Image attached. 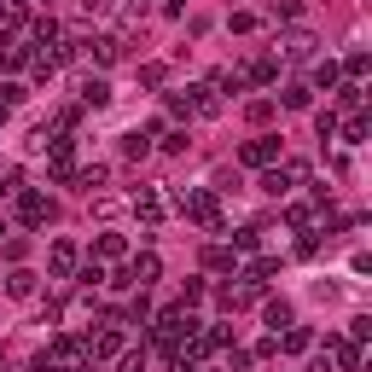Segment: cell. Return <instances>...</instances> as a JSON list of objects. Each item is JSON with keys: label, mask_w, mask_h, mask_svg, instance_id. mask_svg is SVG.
<instances>
[{"label": "cell", "mask_w": 372, "mask_h": 372, "mask_svg": "<svg viewBox=\"0 0 372 372\" xmlns=\"http://www.w3.org/2000/svg\"><path fill=\"white\" fill-rule=\"evenodd\" d=\"M18 216L29 221V227H47V221H53V198H41V192H24V198H18Z\"/></svg>", "instance_id": "1"}, {"label": "cell", "mask_w": 372, "mask_h": 372, "mask_svg": "<svg viewBox=\"0 0 372 372\" xmlns=\"http://www.w3.org/2000/svg\"><path fill=\"white\" fill-rule=\"evenodd\" d=\"M181 204H186V216H192V221H204V227H216V198H209V192H186Z\"/></svg>", "instance_id": "2"}, {"label": "cell", "mask_w": 372, "mask_h": 372, "mask_svg": "<svg viewBox=\"0 0 372 372\" xmlns=\"http://www.w3.org/2000/svg\"><path fill=\"white\" fill-rule=\"evenodd\" d=\"M88 349H93V361H111V355H122V332L105 326L99 337H88Z\"/></svg>", "instance_id": "3"}, {"label": "cell", "mask_w": 372, "mask_h": 372, "mask_svg": "<svg viewBox=\"0 0 372 372\" xmlns=\"http://www.w3.org/2000/svg\"><path fill=\"white\" fill-rule=\"evenodd\" d=\"M70 273H76V245L58 238V245H53V280H70Z\"/></svg>", "instance_id": "4"}, {"label": "cell", "mask_w": 372, "mask_h": 372, "mask_svg": "<svg viewBox=\"0 0 372 372\" xmlns=\"http://www.w3.org/2000/svg\"><path fill=\"white\" fill-rule=\"evenodd\" d=\"M134 216L145 221V227H157V221H163V198H157V192H140V198H134Z\"/></svg>", "instance_id": "5"}, {"label": "cell", "mask_w": 372, "mask_h": 372, "mask_svg": "<svg viewBox=\"0 0 372 372\" xmlns=\"http://www.w3.org/2000/svg\"><path fill=\"white\" fill-rule=\"evenodd\" d=\"M157 273H163V262H157V256L145 250V256H134V268H128V280H134V285H152Z\"/></svg>", "instance_id": "6"}, {"label": "cell", "mask_w": 372, "mask_h": 372, "mask_svg": "<svg viewBox=\"0 0 372 372\" xmlns=\"http://www.w3.org/2000/svg\"><path fill=\"white\" fill-rule=\"evenodd\" d=\"M273 157H280V140H273V134H262V140L245 145V163H273Z\"/></svg>", "instance_id": "7"}, {"label": "cell", "mask_w": 372, "mask_h": 372, "mask_svg": "<svg viewBox=\"0 0 372 372\" xmlns=\"http://www.w3.org/2000/svg\"><path fill=\"white\" fill-rule=\"evenodd\" d=\"M280 349H291V355H302L309 349V326H285V337H273Z\"/></svg>", "instance_id": "8"}, {"label": "cell", "mask_w": 372, "mask_h": 372, "mask_svg": "<svg viewBox=\"0 0 372 372\" xmlns=\"http://www.w3.org/2000/svg\"><path fill=\"white\" fill-rule=\"evenodd\" d=\"M82 105H93V111H99V105H111V88L99 82V76H93V82H82Z\"/></svg>", "instance_id": "9"}, {"label": "cell", "mask_w": 372, "mask_h": 372, "mask_svg": "<svg viewBox=\"0 0 372 372\" xmlns=\"http://www.w3.org/2000/svg\"><path fill=\"white\" fill-rule=\"evenodd\" d=\"M285 58H314V35H302V29H297V35L285 41Z\"/></svg>", "instance_id": "10"}, {"label": "cell", "mask_w": 372, "mask_h": 372, "mask_svg": "<svg viewBox=\"0 0 372 372\" xmlns=\"http://www.w3.org/2000/svg\"><path fill=\"white\" fill-rule=\"evenodd\" d=\"M117 53H122L117 35H99V41H93V58H99V64H117Z\"/></svg>", "instance_id": "11"}, {"label": "cell", "mask_w": 372, "mask_h": 372, "mask_svg": "<svg viewBox=\"0 0 372 372\" xmlns=\"http://www.w3.org/2000/svg\"><path fill=\"white\" fill-rule=\"evenodd\" d=\"M6 291H12V297H35V273H12V280H6Z\"/></svg>", "instance_id": "12"}, {"label": "cell", "mask_w": 372, "mask_h": 372, "mask_svg": "<svg viewBox=\"0 0 372 372\" xmlns=\"http://www.w3.org/2000/svg\"><path fill=\"white\" fill-rule=\"evenodd\" d=\"M268 326H273V337H280V326H291V302H268Z\"/></svg>", "instance_id": "13"}, {"label": "cell", "mask_w": 372, "mask_h": 372, "mask_svg": "<svg viewBox=\"0 0 372 372\" xmlns=\"http://www.w3.org/2000/svg\"><path fill=\"white\" fill-rule=\"evenodd\" d=\"M18 105H24V88L6 82V88H0V111H18Z\"/></svg>", "instance_id": "14"}, {"label": "cell", "mask_w": 372, "mask_h": 372, "mask_svg": "<svg viewBox=\"0 0 372 372\" xmlns=\"http://www.w3.org/2000/svg\"><path fill=\"white\" fill-rule=\"evenodd\" d=\"M99 256H122V233H99V245H93Z\"/></svg>", "instance_id": "15"}, {"label": "cell", "mask_w": 372, "mask_h": 372, "mask_svg": "<svg viewBox=\"0 0 372 372\" xmlns=\"http://www.w3.org/2000/svg\"><path fill=\"white\" fill-rule=\"evenodd\" d=\"M273 76H280V64H273V58H256V70H250V82H273Z\"/></svg>", "instance_id": "16"}, {"label": "cell", "mask_w": 372, "mask_h": 372, "mask_svg": "<svg viewBox=\"0 0 372 372\" xmlns=\"http://www.w3.org/2000/svg\"><path fill=\"white\" fill-rule=\"evenodd\" d=\"M314 82H320V88H332V82H337V64H332V58H320V64H314Z\"/></svg>", "instance_id": "17"}, {"label": "cell", "mask_w": 372, "mask_h": 372, "mask_svg": "<svg viewBox=\"0 0 372 372\" xmlns=\"http://www.w3.org/2000/svg\"><path fill=\"white\" fill-rule=\"evenodd\" d=\"M122 372H145V349H122Z\"/></svg>", "instance_id": "18"}, {"label": "cell", "mask_w": 372, "mask_h": 372, "mask_svg": "<svg viewBox=\"0 0 372 372\" xmlns=\"http://www.w3.org/2000/svg\"><path fill=\"white\" fill-rule=\"evenodd\" d=\"M285 105H291V111H302V105H309V88H302V82H297V88H285Z\"/></svg>", "instance_id": "19"}, {"label": "cell", "mask_w": 372, "mask_h": 372, "mask_svg": "<svg viewBox=\"0 0 372 372\" xmlns=\"http://www.w3.org/2000/svg\"><path fill=\"white\" fill-rule=\"evenodd\" d=\"M314 128H320V140H332V134H337V117H332V111H320Z\"/></svg>", "instance_id": "20"}, {"label": "cell", "mask_w": 372, "mask_h": 372, "mask_svg": "<svg viewBox=\"0 0 372 372\" xmlns=\"http://www.w3.org/2000/svg\"><path fill=\"white\" fill-rule=\"evenodd\" d=\"M192 302H204V280H186V297H181V309H192Z\"/></svg>", "instance_id": "21"}, {"label": "cell", "mask_w": 372, "mask_h": 372, "mask_svg": "<svg viewBox=\"0 0 372 372\" xmlns=\"http://www.w3.org/2000/svg\"><path fill=\"white\" fill-rule=\"evenodd\" d=\"M18 192V169H0V198H12Z\"/></svg>", "instance_id": "22"}, {"label": "cell", "mask_w": 372, "mask_h": 372, "mask_svg": "<svg viewBox=\"0 0 372 372\" xmlns=\"http://www.w3.org/2000/svg\"><path fill=\"white\" fill-rule=\"evenodd\" d=\"M273 12H280V18H297V12H302V0H273Z\"/></svg>", "instance_id": "23"}, {"label": "cell", "mask_w": 372, "mask_h": 372, "mask_svg": "<svg viewBox=\"0 0 372 372\" xmlns=\"http://www.w3.org/2000/svg\"><path fill=\"white\" fill-rule=\"evenodd\" d=\"M169 372H198V361H192V355H175V366Z\"/></svg>", "instance_id": "24"}, {"label": "cell", "mask_w": 372, "mask_h": 372, "mask_svg": "<svg viewBox=\"0 0 372 372\" xmlns=\"http://www.w3.org/2000/svg\"><path fill=\"white\" fill-rule=\"evenodd\" d=\"M309 372H332V355H314V366Z\"/></svg>", "instance_id": "25"}, {"label": "cell", "mask_w": 372, "mask_h": 372, "mask_svg": "<svg viewBox=\"0 0 372 372\" xmlns=\"http://www.w3.org/2000/svg\"><path fill=\"white\" fill-rule=\"evenodd\" d=\"M6 18H12V6H0V24H6Z\"/></svg>", "instance_id": "26"}, {"label": "cell", "mask_w": 372, "mask_h": 372, "mask_svg": "<svg viewBox=\"0 0 372 372\" xmlns=\"http://www.w3.org/2000/svg\"><path fill=\"white\" fill-rule=\"evenodd\" d=\"M0 233H6V221H0Z\"/></svg>", "instance_id": "27"}]
</instances>
